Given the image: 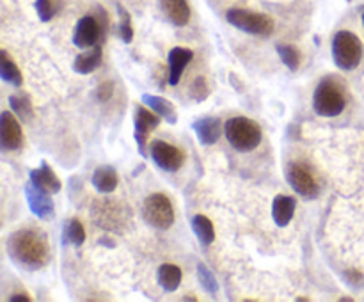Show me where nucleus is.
Here are the masks:
<instances>
[{"instance_id": "22", "label": "nucleus", "mask_w": 364, "mask_h": 302, "mask_svg": "<svg viewBox=\"0 0 364 302\" xmlns=\"http://www.w3.org/2000/svg\"><path fill=\"white\" fill-rule=\"evenodd\" d=\"M156 281H159V284L166 291L178 290V286L181 283L180 266L173 265V263H164V265H160L159 272H156Z\"/></svg>"}, {"instance_id": "26", "label": "nucleus", "mask_w": 364, "mask_h": 302, "mask_svg": "<svg viewBox=\"0 0 364 302\" xmlns=\"http://www.w3.org/2000/svg\"><path fill=\"white\" fill-rule=\"evenodd\" d=\"M9 105L11 109L14 110L20 119L23 121H31L34 117V110H32V103L28 99V96L25 92H18V95H11L9 96Z\"/></svg>"}, {"instance_id": "1", "label": "nucleus", "mask_w": 364, "mask_h": 302, "mask_svg": "<svg viewBox=\"0 0 364 302\" xmlns=\"http://www.w3.org/2000/svg\"><path fill=\"white\" fill-rule=\"evenodd\" d=\"M7 254L25 269H41L50 259L48 238L36 227L18 230L7 240Z\"/></svg>"}, {"instance_id": "16", "label": "nucleus", "mask_w": 364, "mask_h": 302, "mask_svg": "<svg viewBox=\"0 0 364 302\" xmlns=\"http://www.w3.org/2000/svg\"><path fill=\"white\" fill-rule=\"evenodd\" d=\"M31 183H34L41 190L48 192V194H57L63 188L60 180L46 162H43L41 167H38V169L31 171Z\"/></svg>"}, {"instance_id": "15", "label": "nucleus", "mask_w": 364, "mask_h": 302, "mask_svg": "<svg viewBox=\"0 0 364 302\" xmlns=\"http://www.w3.org/2000/svg\"><path fill=\"white\" fill-rule=\"evenodd\" d=\"M160 7L174 27H185L191 20V6L187 0H160Z\"/></svg>"}, {"instance_id": "21", "label": "nucleus", "mask_w": 364, "mask_h": 302, "mask_svg": "<svg viewBox=\"0 0 364 302\" xmlns=\"http://www.w3.org/2000/svg\"><path fill=\"white\" fill-rule=\"evenodd\" d=\"M100 64H102V46L96 45L89 52L77 55L73 63V70L80 75H89L95 70H98Z\"/></svg>"}, {"instance_id": "27", "label": "nucleus", "mask_w": 364, "mask_h": 302, "mask_svg": "<svg viewBox=\"0 0 364 302\" xmlns=\"http://www.w3.org/2000/svg\"><path fill=\"white\" fill-rule=\"evenodd\" d=\"M277 53H279L281 60L284 63V66L290 68L291 71H297L299 66H301V53H299V48H295L294 45H287V43H279L276 46Z\"/></svg>"}, {"instance_id": "12", "label": "nucleus", "mask_w": 364, "mask_h": 302, "mask_svg": "<svg viewBox=\"0 0 364 302\" xmlns=\"http://www.w3.org/2000/svg\"><path fill=\"white\" fill-rule=\"evenodd\" d=\"M134 124H135V142H137V148L141 155H146V142H148L149 134L155 130L160 124V116L156 112H153L151 109H142L137 107L134 116Z\"/></svg>"}, {"instance_id": "7", "label": "nucleus", "mask_w": 364, "mask_h": 302, "mask_svg": "<svg viewBox=\"0 0 364 302\" xmlns=\"http://www.w3.org/2000/svg\"><path fill=\"white\" fill-rule=\"evenodd\" d=\"M287 180L290 187L302 198L313 199L320 194V181L315 171L306 162H290L287 166Z\"/></svg>"}, {"instance_id": "14", "label": "nucleus", "mask_w": 364, "mask_h": 302, "mask_svg": "<svg viewBox=\"0 0 364 302\" xmlns=\"http://www.w3.org/2000/svg\"><path fill=\"white\" fill-rule=\"evenodd\" d=\"M194 59V52L188 48H181V46H176L169 52L167 55V82L171 85H178V82L181 80V75H183L185 68L188 66V63Z\"/></svg>"}, {"instance_id": "25", "label": "nucleus", "mask_w": 364, "mask_h": 302, "mask_svg": "<svg viewBox=\"0 0 364 302\" xmlns=\"http://www.w3.org/2000/svg\"><path fill=\"white\" fill-rule=\"evenodd\" d=\"M63 240L66 245H73V247H80L85 242V230L78 219H70L64 226Z\"/></svg>"}, {"instance_id": "17", "label": "nucleus", "mask_w": 364, "mask_h": 302, "mask_svg": "<svg viewBox=\"0 0 364 302\" xmlns=\"http://www.w3.org/2000/svg\"><path fill=\"white\" fill-rule=\"evenodd\" d=\"M192 128H194L196 135L205 146L215 144L220 135H223V123L217 117H203V119L196 121Z\"/></svg>"}, {"instance_id": "4", "label": "nucleus", "mask_w": 364, "mask_h": 302, "mask_svg": "<svg viewBox=\"0 0 364 302\" xmlns=\"http://www.w3.org/2000/svg\"><path fill=\"white\" fill-rule=\"evenodd\" d=\"M91 217L96 226L110 233H121L128 224V210L119 201L96 199L91 205Z\"/></svg>"}, {"instance_id": "11", "label": "nucleus", "mask_w": 364, "mask_h": 302, "mask_svg": "<svg viewBox=\"0 0 364 302\" xmlns=\"http://www.w3.org/2000/svg\"><path fill=\"white\" fill-rule=\"evenodd\" d=\"M0 146L6 151H16L23 146V130L9 110L0 114Z\"/></svg>"}, {"instance_id": "3", "label": "nucleus", "mask_w": 364, "mask_h": 302, "mask_svg": "<svg viewBox=\"0 0 364 302\" xmlns=\"http://www.w3.org/2000/svg\"><path fill=\"white\" fill-rule=\"evenodd\" d=\"M347 105V95L345 89L333 78H323L315 89L313 95V109L322 117L340 116Z\"/></svg>"}, {"instance_id": "18", "label": "nucleus", "mask_w": 364, "mask_h": 302, "mask_svg": "<svg viewBox=\"0 0 364 302\" xmlns=\"http://www.w3.org/2000/svg\"><path fill=\"white\" fill-rule=\"evenodd\" d=\"M142 103H144L146 107H149L153 112L159 114V116L162 117V119H166L167 123H171V124L178 123V112L169 99L162 98V96H156V95H142Z\"/></svg>"}, {"instance_id": "33", "label": "nucleus", "mask_w": 364, "mask_h": 302, "mask_svg": "<svg viewBox=\"0 0 364 302\" xmlns=\"http://www.w3.org/2000/svg\"><path fill=\"white\" fill-rule=\"evenodd\" d=\"M9 301H11V302H28V301H31V297H28V295L16 293V295H11Z\"/></svg>"}, {"instance_id": "2", "label": "nucleus", "mask_w": 364, "mask_h": 302, "mask_svg": "<svg viewBox=\"0 0 364 302\" xmlns=\"http://www.w3.org/2000/svg\"><path fill=\"white\" fill-rule=\"evenodd\" d=\"M224 134H226L228 142L233 146L237 151H252L259 146L263 139V131L256 121L249 119V117L237 116L228 119L224 124Z\"/></svg>"}, {"instance_id": "31", "label": "nucleus", "mask_w": 364, "mask_h": 302, "mask_svg": "<svg viewBox=\"0 0 364 302\" xmlns=\"http://www.w3.org/2000/svg\"><path fill=\"white\" fill-rule=\"evenodd\" d=\"M191 95L196 102H205L210 95V85L206 82V78L198 77L191 85Z\"/></svg>"}, {"instance_id": "10", "label": "nucleus", "mask_w": 364, "mask_h": 302, "mask_svg": "<svg viewBox=\"0 0 364 302\" xmlns=\"http://www.w3.org/2000/svg\"><path fill=\"white\" fill-rule=\"evenodd\" d=\"M103 38H105V36H103L102 25H100L98 18L89 14V16H84L78 20L73 32V45L78 46L80 50H87L98 45L100 39Z\"/></svg>"}, {"instance_id": "30", "label": "nucleus", "mask_w": 364, "mask_h": 302, "mask_svg": "<svg viewBox=\"0 0 364 302\" xmlns=\"http://www.w3.org/2000/svg\"><path fill=\"white\" fill-rule=\"evenodd\" d=\"M198 279L199 283H201V286L205 288L208 293H217V291H219V283H217V279L213 277V274L206 269L205 263H199L198 265Z\"/></svg>"}, {"instance_id": "9", "label": "nucleus", "mask_w": 364, "mask_h": 302, "mask_svg": "<svg viewBox=\"0 0 364 302\" xmlns=\"http://www.w3.org/2000/svg\"><path fill=\"white\" fill-rule=\"evenodd\" d=\"M149 155H151L153 162L162 171H167V173H176V171L181 169L185 162V153L166 141L151 142Z\"/></svg>"}, {"instance_id": "20", "label": "nucleus", "mask_w": 364, "mask_h": 302, "mask_svg": "<svg viewBox=\"0 0 364 302\" xmlns=\"http://www.w3.org/2000/svg\"><path fill=\"white\" fill-rule=\"evenodd\" d=\"M295 199L290 195H277L272 203V219L279 227L288 226L294 219Z\"/></svg>"}, {"instance_id": "34", "label": "nucleus", "mask_w": 364, "mask_h": 302, "mask_svg": "<svg viewBox=\"0 0 364 302\" xmlns=\"http://www.w3.org/2000/svg\"><path fill=\"white\" fill-rule=\"evenodd\" d=\"M363 23H364V13H363Z\"/></svg>"}, {"instance_id": "32", "label": "nucleus", "mask_w": 364, "mask_h": 302, "mask_svg": "<svg viewBox=\"0 0 364 302\" xmlns=\"http://www.w3.org/2000/svg\"><path fill=\"white\" fill-rule=\"evenodd\" d=\"M112 92H114L112 82H103V84L98 87V91H96V95H98L100 102H107V99L112 96Z\"/></svg>"}, {"instance_id": "19", "label": "nucleus", "mask_w": 364, "mask_h": 302, "mask_svg": "<svg viewBox=\"0 0 364 302\" xmlns=\"http://www.w3.org/2000/svg\"><path fill=\"white\" fill-rule=\"evenodd\" d=\"M92 185L98 192L102 194H110L117 188L119 183V176H117V171L110 166H100L98 169L92 173Z\"/></svg>"}, {"instance_id": "29", "label": "nucleus", "mask_w": 364, "mask_h": 302, "mask_svg": "<svg viewBox=\"0 0 364 302\" xmlns=\"http://www.w3.org/2000/svg\"><path fill=\"white\" fill-rule=\"evenodd\" d=\"M36 13H38L39 20L50 21L60 9V0H36L34 4Z\"/></svg>"}, {"instance_id": "28", "label": "nucleus", "mask_w": 364, "mask_h": 302, "mask_svg": "<svg viewBox=\"0 0 364 302\" xmlns=\"http://www.w3.org/2000/svg\"><path fill=\"white\" fill-rule=\"evenodd\" d=\"M117 14H119V27H117V34H119L121 41L132 43L134 41V27H132V16L121 4H117Z\"/></svg>"}, {"instance_id": "13", "label": "nucleus", "mask_w": 364, "mask_h": 302, "mask_svg": "<svg viewBox=\"0 0 364 302\" xmlns=\"http://www.w3.org/2000/svg\"><path fill=\"white\" fill-rule=\"evenodd\" d=\"M25 198H27L28 208L34 213L38 219L41 220H50L55 212V205L52 201V194L41 190V188L36 187L34 183H28L25 187Z\"/></svg>"}, {"instance_id": "5", "label": "nucleus", "mask_w": 364, "mask_h": 302, "mask_svg": "<svg viewBox=\"0 0 364 302\" xmlns=\"http://www.w3.org/2000/svg\"><path fill=\"white\" fill-rule=\"evenodd\" d=\"M333 59L340 70H355L363 59L361 39L350 31L336 32L333 39Z\"/></svg>"}, {"instance_id": "24", "label": "nucleus", "mask_w": 364, "mask_h": 302, "mask_svg": "<svg viewBox=\"0 0 364 302\" xmlns=\"http://www.w3.org/2000/svg\"><path fill=\"white\" fill-rule=\"evenodd\" d=\"M192 231L198 237L205 247H208L213 240H215V230H213V222L206 215H196L192 219Z\"/></svg>"}, {"instance_id": "8", "label": "nucleus", "mask_w": 364, "mask_h": 302, "mask_svg": "<svg viewBox=\"0 0 364 302\" xmlns=\"http://www.w3.org/2000/svg\"><path fill=\"white\" fill-rule=\"evenodd\" d=\"M228 23L252 36H270L274 32V20L267 14L252 13L247 9H230L226 13Z\"/></svg>"}, {"instance_id": "6", "label": "nucleus", "mask_w": 364, "mask_h": 302, "mask_svg": "<svg viewBox=\"0 0 364 302\" xmlns=\"http://www.w3.org/2000/svg\"><path fill=\"white\" fill-rule=\"evenodd\" d=\"M142 217L146 222L156 230H169L174 224V208L171 199L162 192H156L146 198L142 206Z\"/></svg>"}, {"instance_id": "23", "label": "nucleus", "mask_w": 364, "mask_h": 302, "mask_svg": "<svg viewBox=\"0 0 364 302\" xmlns=\"http://www.w3.org/2000/svg\"><path fill=\"white\" fill-rule=\"evenodd\" d=\"M0 77H2V80L6 82V84L16 85V87H20V85L23 84V75L18 70L14 60L9 59L6 50L0 52Z\"/></svg>"}]
</instances>
